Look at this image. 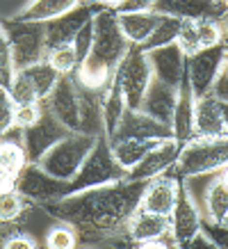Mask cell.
Listing matches in <instances>:
<instances>
[{"label": "cell", "mask_w": 228, "mask_h": 249, "mask_svg": "<svg viewBox=\"0 0 228 249\" xmlns=\"http://www.w3.org/2000/svg\"><path fill=\"white\" fill-rule=\"evenodd\" d=\"M146 181L107 183L98 188H89L76 195H66L53 201H46L39 208L53 219L68 222L76 229L78 245L94 247H132L126 224L130 215L139 208V199Z\"/></svg>", "instance_id": "1"}, {"label": "cell", "mask_w": 228, "mask_h": 249, "mask_svg": "<svg viewBox=\"0 0 228 249\" xmlns=\"http://www.w3.org/2000/svg\"><path fill=\"white\" fill-rule=\"evenodd\" d=\"M130 41L119 28L116 21V12L110 7L100 5L94 14V41H91V51L76 69L78 83L89 87V89H103L110 78H112L114 69L119 67L123 55L128 53Z\"/></svg>", "instance_id": "2"}, {"label": "cell", "mask_w": 228, "mask_h": 249, "mask_svg": "<svg viewBox=\"0 0 228 249\" xmlns=\"http://www.w3.org/2000/svg\"><path fill=\"white\" fill-rule=\"evenodd\" d=\"M228 165V137H192L182 144V151L171 167L180 178L217 174Z\"/></svg>", "instance_id": "3"}, {"label": "cell", "mask_w": 228, "mask_h": 249, "mask_svg": "<svg viewBox=\"0 0 228 249\" xmlns=\"http://www.w3.org/2000/svg\"><path fill=\"white\" fill-rule=\"evenodd\" d=\"M123 178H126V169L114 160L110 140H107L105 133H100L96 137L94 146H91L89 156L84 158V162L76 172V176L71 181H66L64 196L76 195V192H82V190L89 188H98V185H107V183L123 181Z\"/></svg>", "instance_id": "4"}, {"label": "cell", "mask_w": 228, "mask_h": 249, "mask_svg": "<svg viewBox=\"0 0 228 249\" xmlns=\"http://www.w3.org/2000/svg\"><path fill=\"white\" fill-rule=\"evenodd\" d=\"M98 135H87V133H78L71 130L66 137H62L57 144H53L48 151L41 156L37 165L44 169L46 174H50L60 181H71L84 158L89 156L91 146L96 142Z\"/></svg>", "instance_id": "5"}, {"label": "cell", "mask_w": 228, "mask_h": 249, "mask_svg": "<svg viewBox=\"0 0 228 249\" xmlns=\"http://www.w3.org/2000/svg\"><path fill=\"white\" fill-rule=\"evenodd\" d=\"M5 35L9 39L12 48V60H14V71L25 69L34 62L44 60L48 48H46V32L44 23L34 21H16V18H0Z\"/></svg>", "instance_id": "6"}, {"label": "cell", "mask_w": 228, "mask_h": 249, "mask_svg": "<svg viewBox=\"0 0 228 249\" xmlns=\"http://www.w3.org/2000/svg\"><path fill=\"white\" fill-rule=\"evenodd\" d=\"M116 73H119V80H121L128 110H139L146 89H148V85L153 80V71L151 64H148V57H146V51L130 44L128 53L123 55V60L116 67Z\"/></svg>", "instance_id": "7"}, {"label": "cell", "mask_w": 228, "mask_h": 249, "mask_svg": "<svg viewBox=\"0 0 228 249\" xmlns=\"http://www.w3.org/2000/svg\"><path fill=\"white\" fill-rule=\"evenodd\" d=\"M44 106L68 130H80V83L76 80V73L57 78L50 94L44 98Z\"/></svg>", "instance_id": "8"}, {"label": "cell", "mask_w": 228, "mask_h": 249, "mask_svg": "<svg viewBox=\"0 0 228 249\" xmlns=\"http://www.w3.org/2000/svg\"><path fill=\"white\" fill-rule=\"evenodd\" d=\"M226 55H228L226 46L217 44V46L201 48V51H196L194 55L187 57V78H190L194 98L210 94L214 78L219 76L221 67L226 62Z\"/></svg>", "instance_id": "9"}, {"label": "cell", "mask_w": 228, "mask_h": 249, "mask_svg": "<svg viewBox=\"0 0 228 249\" xmlns=\"http://www.w3.org/2000/svg\"><path fill=\"white\" fill-rule=\"evenodd\" d=\"M23 149H25V156H28V162H39L41 160V156H44L53 144H57L62 140V137H66L71 130L62 124V121H57L50 114V110L44 106V112H41V117H39L32 126H28V128H23Z\"/></svg>", "instance_id": "10"}, {"label": "cell", "mask_w": 228, "mask_h": 249, "mask_svg": "<svg viewBox=\"0 0 228 249\" xmlns=\"http://www.w3.org/2000/svg\"><path fill=\"white\" fill-rule=\"evenodd\" d=\"M16 190L21 192L25 199H30L32 204H46V201H53L64 196L66 190V181H60L50 174H46L37 162H28L21 169L18 178H16Z\"/></svg>", "instance_id": "11"}, {"label": "cell", "mask_w": 228, "mask_h": 249, "mask_svg": "<svg viewBox=\"0 0 228 249\" xmlns=\"http://www.w3.org/2000/svg\"><path fill=\"white\" fill-rule=\"evenodd\" d=\"M169 219H171V231H174V235H176L178 247H185V245L201 231L203 213L198 211L196 201L192 199L190 190H187V183H185V178H180V176H178L176 206H174V211H171V215H169Z\"/></svg>", "instance_id": "12"}, {"label": "cell", "mask_w": 228, "mask_h": 249, "mask_svg": "<svg viewBox=\"0 0 228 249\" xmlns=\"http://www.w3.org/2000/svg\"><path fill=\"white\" fill-rule=\"evenodd\" d=\"M100 5H91V2H80L78 7L68 9L62 16L53 18V21H46L44 23V32H46V48H57V46L71 44L73 37L78 35V30L82 28L84 23L89 21L91 16L96 14V9Z\"/></svg>", "instance_id": "13"}, {"label": "cell", "mask_w": 228, "mask_h": 249, "mask_svg": "<svg viewBox=\"0 0 228 249\" xmlns=\"http://www.w3.org/2000/svg\"><path fill=\"white\" fill-rule=\"evenodd\" d=\"M180 151H182V144H178L174 137L162 140V142L155 144L135 167H130L128 174H126V178H130V181H148V178H155V176L169 172V169L176 165Z\"/></svg>", "instance_id": "14"}, {"label": "cell", "mask_w": 228, "mask_h": 249, "mask_svg": "<svg viewBox=\"0 0 228 249\" xmlns=\"http://www.w3.org/2000/svg\"><path fill=\"white\" fill-rule=\"evenodd\" d=\"M128 137H137V140H169V137H174V133H171V126L153 119L151 114L142 112V110H126L116 130L107 140L110 142H119V140H128Z\"/></svg>", "instance_id": "15"}, {"label": "cell", "mask_w": 228, "mask_h": 249, "mask_svg": "<svg viewBox=\"0 0 228 249\" xmlns=\"http://www.w3.org/2000/svg\"><path fill=\"white\" fill-rule=\"evenodd\" d=\"M146 57L151 64L153 78H158V80H162L164 85H171V87L180 85L185 67H187V55L182 53L178 41L160 46V48H151V51H146Z\"/></svg>", "instance_id": "16"}, {"label": "cell", "mask_w": 228, "mask_h": 249, "mask_svg": "<svg viewBox=\"0 0 228 249\" xmlns=\"http://www.w3.org/2000/svg\"><path fill=\"white\" fill-rule=\"evenodd\" d=\"M176 196H178V176L169 169L146 181L142 199H139V208L169 217L176 206Z\"/></svg>", "instance_id": "17"}, {"label": "cell", "mask_w": 228, "mask_h": 249, "mask_svg": "<svg viewBox=\"0 0 228 249\" xmlns=\"http://www.w3.org/2000/svg\"><path fill=\"white\" fill-rule=\"evenodd\" d=\"M224 103L212 94L198 96L194 101V137H224Z\"/></svg>", "instance_id": "18"}, {"label": "cell", "mask_w": 228, "mask_h": 249, "mask_svg": "<svg viewBox=\"0 0 228 249\" xmlns=\"http://www.w3.org/2000/svg\"><path fill=\"white\" fill-rule=\"evenodd\" d=\"M194 91H192L190 78H187V67L182 73V80L178 85V101H176L174 119H171V133L178 144L190 142L194 137Z\"/></svg>", "instance_id": "19"}, {"label": "cell", "mask_w": 228, "mask_h": 249, "mask_svg": "<svg viewBox=\"0 0 228 249\" xmlns=\"http://www.w3.org/2000/svg\"><path fill=\"white\" fill-rule=\"evenodd\" d=\"M176 101H178V87L164 85L162 80L153 78L151 85H148V89H146V94H144V101H142V107H139V110L146 114H151L153 119L171 126Z\"/></svg>", "instance_id": "20"}, {"label": "cell", "mask_w": 228, "mask_h": 249, "mask_svg": "<svg viewBox=\"0 0 228 249\" xmlns=\"http://www.w3.org/2000/svg\"><path fill=\"white\" fill-rule=\"evenodd\" d=\"M153 9L160 14L178 16V18H221L226 7L214 5L212 0H153Z\"/></svg>", "instance_id": "21"}, {"label": "cell", "mask_w": 228, "mask_h": 249, "mask_svg": "<svg viewBox=\"0 0 228 249\" xmlns=\"http://www.w3.org/2000/svg\"><path fill=\"white\" fill-rule=\"evenodd\" d=\"M128 106H126V96H123V87H121V80H119V73L114 69L112 78L110 83L100 89V114H103V133L107 137L112 135L119 121L123 119Z\"/></svg>", "instance_id": "22"}, {"label": "cell", "mask_w": 228, "mask_h": 249, "mask_svg": "<svg viewBox=\"0 0 228 249\" xmlns=\"http://www.w3.org/2000/svg\"><path fill=\"white\" fill-rule=\"evenodd\" d=\"M169 229H171V219L167 215H158V213L144 211V208H137L130 215L128 224H126V231H128V238L132 240V247H137L139 242L144 240L158 238Z\"/></svg>", "instance_id": "23"}, {"label": "cell", "mask_w": 228, "mask_h": 249, "mask_svg": "<svg viewBox=\"0 0 228 249\" xmlns=\"http://www.w3.org/2000/svg\"><path fill=\"white\" fill-rule=\"evenodd\" d=\"M160 12L155 9H144V12H123V14H116V21H119V28L126 35L130 44L142 46L148 39V35L153 32V28L158 25L160 21Z\"/></svg>", "instance_id": "24"}, {"label": "cell", "mask_w": 228, "mask_h": 249, "mask_svg": "<svg viewBox=\"0 0 228 249\" xmlns=\"http://www.w3.org/2000/svg\"><path fill=\"white\" fill-rule=\"evenodd\" d=\"M82 0H28L12 18L16 21H34V23H46L53 21L57 16H62L68 9L78 7Z\"/></svg>", "instance_id": "25"}, {"label": "cell", "mask_w": 228, "mask_h": 249, "mask_svg": "<svg viewBox=\"0 0 228 249\" xmlns=\"http://www.w3.org/2000/svg\"><path fill=\"white\" fill-rule=\"evenodd\" d=\"M160 142H162V140H137V137H128V140L110 142V149H112L114 160H116V162L126 169V174H128L130 167H135L137 162Z\"/></svg>", "instance_id": "26"}, {"label": "cell", "mask_w": 228, "mask_h": 249, "mask_svg": "<svg viewBox=\"0 0 228 249\" xmlns=\"http://www.w3.org/2000/svg\"><path fill=\"white\" fill-rule=\"evenodd\" d=\"M203 217L210 222H224L228 217V188L217 176L203 196Z\"/></svg>", "instance_id": "27"}, {"label": "cell", "mask_w": 228, "mask_h": 249, "mask_svg": "<svg viewBox=\"0 0 228 249\" xmlns=\"http://www.w3.org/2000/svg\"><path fill=\"white\" fill-rule=\"evenodd\" d=\"M37 204L18 192L16 188L0 192V222H21Z\"/></svg>", "instance_id": "28"}, {"label": "cell", "mask_w": 228, "mask_h": 249, "mask_svg": "<svg viewBox=\"0 0 228 249\" xmlns=\"http://www.w3.org/2000/svg\"><path fill=\"white\" fill-rule=\"evenodd\" d=\"M180 23H182V18H178V16L162 14L158 25L153 28L148 39H146L139 48H142V51H151V48H160V46L174 44L176 39H178V32H180Z\"/></svg>", "instance_id": "29"}, {"label": "cell", "mask_w": 228, "mask_h": 249, "mask_svg": "<svg viewBox=\"0 0 228 249\" xmlns=\"http://www.w3.org/2000/svg\"><path fill=\"white\" fill-rule=\"evenodd\" d=\"M23 71H25V73L32 78L39 101H44V98L50 94V89L55 87L57 78H60V73H57V71L50 67V62L46 60V57H44V60H39V62H34V64H30V67H25Z\"/></svg>", "instance_id": "30"}, {"label": "cell", "mask_w": 228, "mask_h": 249, "mask_svg": "<svg viewBox=\"0 0 228 249\" xmlns=\"http://www.w3.org/2000/svg\"><path fill=\"white\" fill-rule=\"evenodd\" d=\"M46 247L48 249H73L78 247V233L68 222L55 219V224L46 233Z\"/></svg>", "instance_id": "31"}, {"label": "cell", "mask_w": 228, "mask_h": 249, "mask_svg": "<svg viewBox=\"0 0 228 249\" xmlns=\"http://www.w3.org/2000/svg\"><path fill=\"white\" fill-rule=\"evenodd\" d=\"M7 89H9V94H12V98H14L16 106H21V103H34V101H39L37 89H34V83H32V78L28 76L23 69L14 71V76H12V80H9Z\"/></svg>", "instance_id": "32"}, {"label": "cell", "mask_w": 228, "mask_h": 249, "mask_svg": "<svg viewBox=\"0 0 228 249\" xmlns=\"http://www.w3.org/2000/svg\"><path fill=\"white\" fill-rule=\"evenodd\" d=\"M46 60L50 62V67L64 76V73H76L78 69V55L73 51V46L71 44H64V46H57V48H50L48 53H46Z\"/></svg>", "instance_id": "33"}, {"label": "cell", "mask_w": 228, "mask_h": 249, "mask_svg": "<svg viewBox=\"0 0 228 249\" xmlns=\"http://www.w3.org/2000/svg\"><path fill=\"white\" fill-rule=\"evenodd\" d=\"M196 35H198L201 48L224 44V25H221V18H198Z\"/></svg>", "instance_id": "34"}, {"label": "cell", "mask_w": 228, "mask_h": 249, "mask_svg": "<svg viewBox=\"0 0 228 249\" xmlns=\"http://www.w3.org/2000/svg\"><path fill=\"white\" fill-rule=\"evenodd\" d=\"M12 128H16V103L7 87L0 85V137H5Z\"/></svg>", "instance_id": "35"}, {"label": "cell", "mask_w": 228, "mask_h": 249, "mask_svg": "<svg viewBox=\"0 0 228 249\" xmlns=\"http://www.w3.org/2000/svg\"><path fill=\"white\" fill-rule=\"evenodd\" d=\"M178 46L182 48V53L187 55H194L196 51H201V44H198V35H196V21L192 18H182L180 23V32H178Z\"/></svg>", "instance_id": "36"}, {"label": "cell", "mask_w": 228, "mask_h": 249, "mask_svg": "<svg viewBox=\"0 0 228 249\" xmlns=\"http://www.w3.org/2000/svg\"><path fill=\"white\" fill-rule=\"evenodd\" d=\"M12 76H14L12 48H9V39H7V35H5V28H2V23H0V85L7 87Z\"/></svg>", "instance_id": "37"}, {"label": "cell", "mask_w": 228, "mask_h": 249, "mask_svg": "<svg viewBox=\"0 0 228 249\" xmlns=\"http://www.w3.org/2000/svg\"><path fill=\"white\" fill-rule=\"evenodd\" d=\"M201 233L214 245V249H228V224L226 222H201Z\"/></svg>", "instance_id": "38"}, {"label": "cell", "mask_w": 228, "mask_h": 249, "mask_svg": "<svg viewBox=\"0 0 228 249\" xmlns=\"http://www.w3.org/2000/svg\"><path fill=\"white\" fill-rule=\"evenodd\" d=\"M91 41H94V16L78 30V35L73 37V41H71V46H73V51H76V55H78V62H82L84 57L89 55Z\"/></svg>", "instance_id": "39"}, {"label": "cell", "mask_w": 228, "mask_h": 249, "mask_svg": "<svg viewBox=\"0 0 228 249\" xmlns=\"http://www.w3.org/2000/svg\"><path fill=\"white\" fill-rule=\"evenodd\" d=\"M44 112V101H34V103H21L16 106V128H28Z\"/></svg>", "instance_id": "40"}, {"label": "cell", "mask_w": 228, "mask_h": 249, "mask_svg": "<svg viewBox=\"0 0 228 249\" xmlns=\"http://www.w3.org/2000/svg\"><path fill=\"white\" fill-rule=\"evenodd\" d=\"M210 94H212L217 101H221V103H228V71H226V67H221L219 76L214 78Z\"/></svg>", "instance_id": "41"}, {"label": "cell", "mask_w": 228, "mask_h": 249, "mask_svg": "<svg viewBox=\"0 0 228 249\" xmlns=\"http://www.w3.org/2000/svg\"><path fill=\"white\" fill-rule=\"evenodd\" d=\"M144 9H153V0H123L114 12L123 14V12H144Z\"/></svg>", "instance_id": "42"}, {"label": "cell", "mask_w": 228, "mask_h": 249, "mask_svg": "<svg viewBox=\"0 0 228 249\" xmlns=\"http://www.w3.org/2000/svg\"><path fill=\"white\" fill-rule=\"evenodd\" d=\"M182 249H214V245L208 240V238H205L201 231H198V233L194 235V238H192V240L187 242V245H185Z\"/></svg>", "instance_id": "43"}, {"label": "cell", "mask_w": 228, "mask_h": 249, "mask_svg": "<svg viewBox=\"0 0 228 249\" xmlns=\"http://www.w3.org/2000/svg\"><path fill=\"white\" fill-rule=\"evenodd\" d=\"M123 0H98V5H103V7H110V9H116L119 5H121Z\"/></svg>", "instance_id": "44"}, {"label": "cell", "mask_w": 228, "mask_h": 249, "mask_svg": "<svg viewBox=\"0 0 228 249\" xmlns=\"http://www.w3.org/2000/svg\"><path fill=\"white\" fill-rule=\"evenodd\" d=\"M221 25H224V41L228 39V12L221 16Z\"/></svg>", "instance_id": "45"}, {"label": "cell", "mask_w": 228, "mask_h": 249, "mask_svg": "<svg viewBox=\"0 0 228 249\" xmlns=\"http://www.w3.org/2000/svg\"><path fill=\"white\" fill-rule=\"evenodd\" d=\"M219 178H221V183H224V185H226V188H228V165H226V167H224V169H221V172H219Z\"/></svg>", "instance_id": "46"}, {"label": "cell", "mask_w": 228, "mask_h": 249, "mask_svg": "<svg viewBox=\"0 0 228 249\" xmlns=\"http://www.w3.org/2000/svg\"><path fill=\"white\" fill-rule=\"evenodd\" d=\"M224 126H226V137H228V103H224Z\"/></svg>", "instance_id": "47"}, {"label": "cell", "mask_w": 228, "mask_h": 249, "mask_svg": "<svg viewBox=\"0 0 228 249\" xmlns=\"http://www.w3.org/2000/svg\"><path fill=\"white\" fill-rule=\"evenodd\" d=\"M214 5H219V7H226V0H212Z\"/></svg>", "instance_id": "48"}, {"label": "cell", "mask_w": 228, "mask_h": 249, "mask_svg": "<svg viewBox=\"0 0 228 249\" xmlns=\"http://www.w3.org/2000/svg\"><path fill=\"white\" fill-rule=\"evenodd\" d=\"M82 2H91V5H96V2H98V0H82Z\"/></svg>", "instance_id": "49"}, {"label": "cell", "mask_w": 228, "mask_h": 249, "mask_svg": "<svg viewBox=\"0 0 228 249\" xmlns=\"http://www.w3.org/2000/svg\"><path fill=\"white\" fill-rule=\"evenodd\" d=\"M224 67H226V71H228V55H226V62H224Z\"/></svg>", "instance_id": "50"}, {"label": "cell", "mask_w": 228, "mask_h": 249, "mask_svg": "<svg viewBox=\"0 0 228 249\" xmlns=\"http://www.w3.org/2000/svg\"><path fill=\"white\" fill-rule=\"evenodd\" d=\"M224 46H226V53H228V39H226V41H224Z\"/></svg>", "instance_id": "51"}, {"label": "cell", "mask_w": 228, "mask_h": 249, "mask_svg": "<svg viewBox=\"0 0 228 249\" xmlns=\"http://www.w3.org/2000/svg\"><path fill=\"white\" fill-rule=\"evenodd\" d=\"M224 222H226V224H228V217H226V219H224Z\"/></svg>", "instance_id": "52"}]
</instances>
